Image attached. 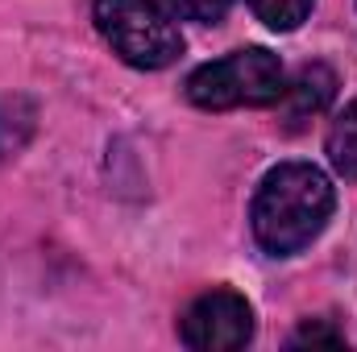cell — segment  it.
I'll return each instance as SVG.
<instances>
[{"label":"cell","instance_id":"cell-1","mask_svg":"<svg viewBox=\"0 0 357 352\" xmlns=\"http://www.w3.org/2000/svg\"><path fill=\"white\" fill-rule=\"evenodd\" d=\"M337 191L328 175L312 162H282L274 166L258 195H254V241L270 257H295L303 253L333 220Z\"/></svg>","mask_w":357,"mask_h":352},{"label":"cell","instance_id":"cell-2","mask_svg":"<svg viewBox=\"0 0 357 352\" xmlns=\"http://www.w3.org/2000/svg\"><path fill=\"white\" fill-rule=\"evenodd\" d=\"M282 88H287L282 63H278V54H270L262 46L233 50L229 58L204 63L187 75V99L208 112L266 108V104H278Z\"/></svg>","mask_w":357,"mask_h":352},{"label":"cell","instance_id":"cell-3","mask_svg":"<svg viewBox=\"0 0 357 352\" xmlns=\"http://www.w3.org/2000/svg\"><path fill=\"white\" fill-rule=\"evenodd\" d=\"M91 17L121 63L137 71H162L183 54L175 13H167L158 0H96Z\"/></svg>","mask_w":357,"mask_h":352},{"label":"cell","instance_id":"cell-4","mask_svg":"<svg viewBox=\"0 0 357 352\" xmlns=\"http://www.w3.org/2000/svg\"><path fill=\"white\" fill-rule=\"evenodd\" d=\"M183 344L195 352H233L254 340V311L237 290H204L178 319Z\"/></svg>","mask_w":357,"mask_h":352},{"label":"cell","instance_id":"cell-5","mask_svg":"<svg viewBox=\"0 0 357 352\" xmlns=\"http://www.w3.org/2000/svg\"><path fill=\"white\" fill-rule=\"evenodd\" d=\"M337 95V75L324 67V63H312L295 75V83H287L278 95V108H282V125L287 129H299L307 125L312 116H320Z\"/></svg>","mask_w":357,"mask_h":352},{"label":"cell","instance_id":"cell-6","mask_svg":"<svg viewBox=\"0 0 357 352\" xmlns=\"http://www.w3.org/2000/svg\"><path fill=\"white\" fill-rule=\"evenodd\" d=\"M33 125H38V108H33L25 95L0 99V162L13 158V154L33 137Z\"/></svg>","mask_w":357,"mask_h":352},{"label":"cell","instance_id":"cell-7","mask_svg":"<svg viewBox=\"0 0 357 352\" xmlns=\"http://www.w3.org/2000/svg\"><path fill=\"white\" fill-rule=\"evenodd\" d=\"M324 150H328V162H333L337 175L341 178H357V99H349L345 112L333 120Z\"/></svg>","mask_w":357,"mask_h":352},{"label":"cell","instance_id":"cell-8","mask_svg":"<svg viewBox=\"0 0 357 352\" xmlns=\"http://www.w3.org/2000/svg\"><path fill=\"white\" fill-rule=\"evenodd\" d=\"M245 4L254 8V17H258L266 29H278V33L299 29V25L307 21V13L316 8V0H245Z\"/></svg>","mask_w":357,"mask_h":352},{"label":"cell","instance_id":"cell-9","mask_svg":"<svg viewBox=\"0 0 357 352\" xmlns=\"http://www.w3.org/2000/svg\"><path fill=\"white\" fill-rule=\"evenodd\" d=\"M229 4L233 0H167V8L183 17V21H199V25H212V21H220L225 13H229Z\"/></svg>","mask_w":357,"mask_h":352},{"label":"cell","instance_id":"cell-10","mask_svg":"<svg viewBox=\"0 0 357 352\" xmlns=\"http://www.w3.org/2000/svg\"><path fill=\"white\" fill-rule=\"evenodd\" d=\"M291 344H295V349H303V344H333V349H337V344H345V336L333 332V328H324V323H303V328L291 336Z\"/></svg>","mask_w":357,"mask_h":352}]
</instances>
